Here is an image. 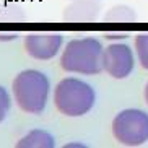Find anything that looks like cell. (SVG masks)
Returning <instances> with one entry per match:
<instances>
[{
    "label": "cell",
    "mask_w": 148,
    "mask_h": 148,
    "mask_svg": "<svg viewBox=\"0 0 148 148\" xmlns=\"http://www.w3.org/2000/svg\"><path fill=\"white\" fill-rule=\"evenodd\" d=\"M10 108H12V99H10L8 91L0 85V122L5 121V117L8 116Z\"/></svg>",
    "instance_id": "9"
},
{
    "label": "cell",
    "mask_w": 148,
    "mask_h": 148,
    "mask_svg": "<svg viewBox=\"0 0 148 148\" xmlns=\"http://www.w3.org/2000/svg\"><path fill=\"white\" fill-rule=\"evenodd\" d=\"M73 147H85V145H82V143H70V145H67V148H73Z\"/></svg>",
    "instance_id": "10"
},
{
    "label": "cell",
    "mask_w": 148,
    "mask_h": 148,
    "mask_svg": "<svg viewBox=\"0 0 148 148\" xmlns=\"http://www.w3.org/2000/svg\"><path fill=\"white\" fill-rule=\"evenodd\" d=\"M64 44V36L54 31L29 33L25 38V49L28 56L36 60H49L59 54Z\"/></svg>",
    "instance_id": "6"
},
{
    "label": "cell",
    "mask_w": 148,
    "mask_h": 148,
    "mask_svg": "<svg viewBox=\"0 0 148 148\" xmlns=\"http://www.w3.org/2000/svg\"><path fill=\"white\" fill-rule=\"evenodd\" d=\"M145 101H147V104H148V83H147V86H145Z\"/></svg>",
    "instance_id": "11"
},
{
    "label": "cell",
    "mask_w": 148,
    "mask_h": 148,
    "mask_svg": "<svg viewBox=\"0 0 148 148\" xmlns=\"http://www.w3.org/2000/svg\"><path fill=\"white\" fill-rule=\"evenodd\" d=\"M12 91H13L18 108L23 112L41 114L49 101L51 80L41 70H23L15 77Z\"/></svg>",
    "instance_id": "1"
},
{
    "label": "cell",
    "mask_w": 148,
    "mask_h": 148,
    "mask_svg": "<svg viewBox=\"0 0 148 148\" xmlns=\"http://www.w3.org/2000/svg\"><path fill=\"white\" fill-rule=\"evenodd\" d=\"M135 51H137L140 65L148 70V33H140L135 38Z\"/></svg>",
    "instance_id": "8"
},
{
    "label": "cell",
    "mask_w": 148,
    "mask_h": 148,
    "mask_svg": "<svg viewBox=\"0 0 148 148\" xmlns=\"http://www.w3.org/2000/svg\"><path fill=\"white\" fill-rule=\"evenodd\" d=\"M16 147L18 148H54L56 147V140L49 132L34 129V130L28 132L25 137L18 140Z\"/></svg>",
    "instance_id": "7"
},
{
    "label": "cell",
    "mask_w": 148,
    "mask_h": 148,
    "mask_svg": "<svg viewBox=\"0 0 148 148\" xmlns=\"http://www.w3.org/2000/svg\"><path fill=\"white\" fill-rule=\"evenodd\" d=\"M103 44L96 38L72 39L60 57V69L69 73L98 75L103 70Z\"/></svg>",
    "instance_id": "2"
},
{
    "label": "cell",
    "mask_w": 148,
    "mask_h": 148,
    "mask_svg": "<svg viewBox=\"0 0 148 148\" xmlns=\"http://www.w3.org/2000/svg\"><path fill=\"white\" fill-rule=\"evenodd\" d=\"M112 135L121 145L140 147L148 142V114L142 109H124L112 121Z\"/></svg>",
    "instance_id": "4"
},
{
    "label": "cell",
    "mask_w": 148,
    "mask_h": 148,
    "mask_svg": "<svg viewBox=\"0 0 148 148\" xmlns=\"http://www.w3.org/2000/svg\"><path fill=\"white\" fill-rule=\"evenodd\" d=\"M135 65L134 52L129 44H109L103 51V70L116 80H124L132 73Z\"/></svg>",
    "instance_id": "5"
},
{
    "label": "cell",
    "mask_w": 148,
    "mask_h": 148,
    "mask_svg": "<svg viewBox=\"0 0 148 148\" xmlns=\"http://www.w3.org/2000/svg\"><path fill=\"white\" fill-rule=\"evenodd\" d=\"M95 103L96 93L93 86L80 78L67 77L54 90V104L67 117H82L91 111Z\"/></svg>",
    "instance_id": "3"
}]
</instances>
